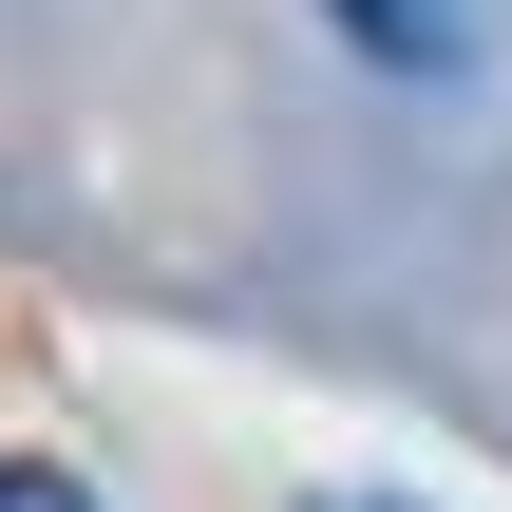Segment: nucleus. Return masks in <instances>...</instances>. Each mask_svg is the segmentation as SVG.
<instances>
[{
    "label": "nucleus",
    "instance_id": "f257e3e1",
    "mask_svg": "<svg viewBox=\"0 0 512 512\" xmlns=\"http://www.w3.org/2000/svg\"><path fill=\"white\" fill-rule=\"evenodd\" d=\"M323 19H342L380 76H456V57H475V0H323Z\"/></svg>",
    "mask_w": 512,
    "mask_h": 512
},
{
    "label": "nucleus",
    "instance_id": "7ed1b4c3",
    "mask_svg": "<svg viewBox=\"0 0 512 512\" xmlns=\"http://www.w3.org/2000/svg\"><path fill=\"white\" fill-rule=\"evenodd\" d=\"M323 512H399V494H323Z\"/></svg>",
    "mask_w": 512,
    "mask_h": 512
},
{
    "label": "nucleus",
    "instance_id": "f03ea898",
    "mask_svg": "<svg viewBox=\"0 0 512 512\" xmlns=\"http://www.w3.org/2000/svg\"><path fill=\"white\" fill-rule=\"evenodd\" d=\"M0 512H95V494H76L57 456H0Z\"/></svg>",
    "mask_w": 512,
    "mask_h": 512
}]
</instances>
